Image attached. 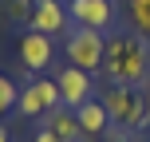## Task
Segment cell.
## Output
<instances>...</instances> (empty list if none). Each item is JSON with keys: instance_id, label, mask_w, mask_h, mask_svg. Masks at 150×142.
Masks as SVG:
<instances>
[{"instance_id": "obj_10", "label": "cell", "mask_w": 150, "mask_h": 142, "mask_svg": "<svg viewBox=\"0 0 150 142\" xmlns=\"http://www.w3.org/2000/svg\"><path fill=\"white\" fill-rule=\"evenodd\" d=\"M75 119H79V130L83 134H103L107 130V107H103V99H99V103H83V107H75Z\"/></svg>"}, {"instance_id": "obj_7", "label": "cell", "mask_w": 150, "mask_h": 142, "mask_svg": "<svg viewBox=\"0 0 150 142\" xmlns=\"http://www.w3.org/2000/svg\"><path fill=\"white\" fill-rule=\"evenodd\" d=\"M52 55H55V47H52V36H44V32H24L20 36V63L28 71H47L52 67Z\"/></svg>"}, {"instance_id": "obj_3", "label": "cell", "mask_w": 150, "mask_h": 142, "mask_svg": "<svg viewBox=\"0 0 150 142\" xmlns=\"http://www.w3.org/2000/svg\"><path fill=\"white\" fill-rule=\"evenodd\" d=\"M63 52H67L71 67L99 71V67H103V55H107V36H103V32H91V28H71Z\"/></svg>"}, {"instance_id": "obj_9", "label": "cell", "mask_w": 150, "mask_h": 142, "mask_svg": "<svg viewBox=\"0 0 150 142\" xmlns=\"http://www.w3.org/2000/svg\"><path fill=\"white\" fill-rule=\"evenodd\" d=\"M40 126H47L59 142H75L83 134L79 130V119H75V107H55V111H47L44 119H40Z\"/></svg>"}, {"instance_id": "obj_14", "label": "cell", "mask_w": 150, "mask_h": 142, "mask_svg": "<svg viewBox=\"0 0 150 142\" xmlns=\"http://www.w3.org/2000/svg\"><path fill=\"white\" fill-rule=\"evenodd\" d=\"M32 142H59V138H55V134H52L47 126H40V130H36V138H32Z\"/></svg>"}, {"instance_id": "obj_16", "label": "cell", "mask_w": 150, "mask_h": 142, "mask_svg": "<svg viewBox=\"0 0 150 142\" xmlns=\"http://www.w3.org/2000/svg\"><path fill=\"white\" fill-rule=\"evenodd\" d=\"M0 142H12V138H8V130H4V126H0Z\"/></svg>"}, {"instance_id": "obj_1", "label": "cell", "mask_w": 150, "mask_h": 142, "mask_svg": "<svg viewBox=\"0 0 150 142\" xmlns=\"http://www.w3.org/2000/svg\"><path fill=\"white\" fill-rule=\"evenodd\" d=\"M103 71L111 83L122 87H138L150 71V52L146 40H138L134 32H122V36H107V55H103Z\"/></svg>"}, {"instance_id": "obj_13", "label": "cell", "mask_w": 150, "mask_h": 142, "mask_svg": "<svg viewBox=\"0 0 150 142\" xmlns=\"http://www.w3.org/2000/svg\"><path fill=\"white\" fill-rule=\"evenodd\" d=\"M32 12H36V0H8V20L12 24H32Z\"/></svg>"}, {"instance_id": "obj_2", "label": "cell", "mask_w": 150, "mask_h": 142, "mask_svg": "<svg viewBox=\"0 0 150 142\" xmlns=\"http://www.w3.org/2000/svg\"><path fill=\"white\" fill-rule=\"evenodd\" d=\"M103 107H107V119L122 130H134V126L146 122V95H138V87L111 83L103 91Z\"/></svg>"}, {"instance_id": "obj_12", "label": "cell", "mask_w": 150, "mask_h": 142, "mask_svg": "<svg viewBox=\"0 0 150 142\" xmlns=\"http://www.w3.org/2000/svg\"><path fill=\"white\" fill-rule=\"evenodd\" d=\"M16 103H20V87H16L8 75H0V119H4L8 111H16Z\"/></svg>"}, {"instance_id": "obj_5", "label": "cell", "mask_w": 150, "mask_h": 142, "mask_svg": "<svg viewBox=\"0 0 150 142\" xmlns=\"http://www.w3.org/2000/svg\"><path fill=\"white\" fill-rule=\"evenodd\" d=\"M67 16L75 28H91V32H111L115 24V4L111 0H71Z\"/></svg>"}, {"instance_id": "obj_15", "label": "cell", "mask_w": 150, "mask_h": 142, "mask_svg": "<svg viewBox=\"0 0 150 142\" xmlns=\"http://www.w3.org/2000/svg\"><path fill=\"white\" fill-rule=\"evenodd\" d=\"M142 126L150 130V87H146V122H142Z\"/></svg>"}, {"instance_id": "obj_4", "label": "cell", "mask_w": 150, "mask_h": 142, "mask_svg": "<svg viewBox=\"0 0 150 142\" xmlns=\"http://www.w3.org/2000/svg\"><path fill=\"white\" fill-rule=\"evenodd\" d=\"M55 107H63L55 79H32L28 87H20V103H16V111H20L24 119H44V114L55 111Z\"/></svg>"}, {"instance_id": "obj_11", "label": "cell", "mask_w": 150, "mask_h": 142, "mask_svg": "<svg viewBox=\"0 0 150 142\" xmlns=\"http://www.w3.org/2000/svg\"><path fill=\"white\" fill-rule=\"evenodd\" d=\"M130 24H134L138 36H150V0H130Z\"/></svg>"}, {"instance_id": "obj_6", "label": "cell", "mask_w": 150, "mask_h": 142, "mask_svg": "<svg viewBox=\"0 0 150 142\" xmlns=\"http://www.w3.org/2000/svg\"><path fill=\"white\" fill-rule=\"evenodd\" d=\"M55 87H59L63 107H83V103H91V91H95V83H91V71L71 67V63H67V71L55 75Z\"/></svg>"}, {"instance_id": "obj_8", "label": "cell", "mask_w": 150, "mask_h": 142, "mask_svg": "<svg viewBox=\"0 0 150 142\" xmlns=\"http://www.w3.org/2000/svg\"><path fill=\"white\" fill-rule=\"evenodd\" d=\"M32 32H44V36H59L67 28V4L59 0H36V12H32Z\"/></svg>"}]
</instances>
